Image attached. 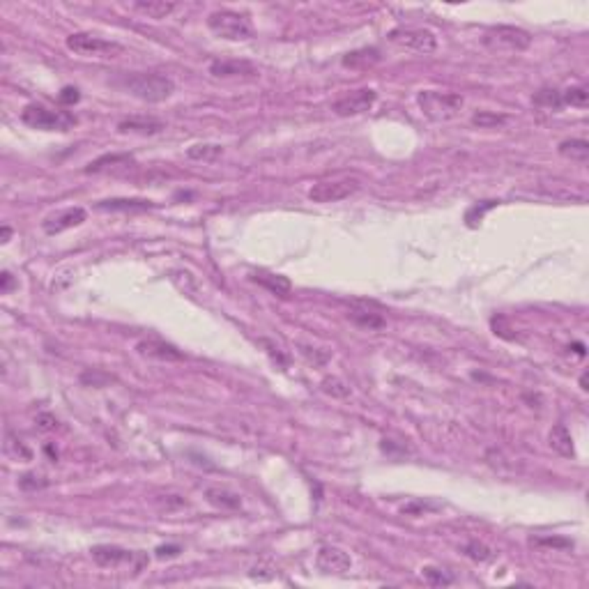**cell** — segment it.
<instances>
[{
    "instance_id": "obj_34",
    "label": "cell",
    "mask_w": 589,
    "mask_h": 589,
    "mask_svg": "<svg viewBox=\"0 0 589 589\" xmlns=\"http://www.w3.org/2000/svg\"><path fill=\"white\" fill-rule=\"evenodd\" d=\"M19 486L23 488V491H37V488L48 486V481L41 475H26V477H21Z\"/></svg>"
},
{
    "instance_id": "obj_10",
    "label": "cell",
    "mask_w": 589,
    "mask_h": 589,
    "mask_svg": "<svg viewBox=\"0 0 589 589\" xmlns=\"http://www.w3.org/2000/svg\"><path fill=\"white\" fill-rule=\"evenodd\" d=\"M486 41L488 44L507 46L511 51H525L532 44V35L516 26H495L486 32Z\"/></svg>"
},
{
    "instance_id": "obj_29",
    "label": "cell",
    "mask_w": 589,
    "mask_h": 589,
    "mask_svg": "<svg viewBox=\"0 0 589 589\" xmlns=\"http://www.w3.org/2000/svg\"><path fill=\"white\" fill-rule=\"evenodd\" d=\"M562 102L576 106V109H587V104H589V93H587V88H585V86H576V88L564 90V93H562Z\"/></svg>"
},
{
    "instance_id": "obj_33",
    "label": "cell",
    "mask_w": 589,
    "mask_h": 589,
    "mask_svg": "<svg viewBox=\"0 0 589 589\" xmlns=\"http://www.w3.org/2000/svg\"><path fill=\"white\" fill-rule=\"evenodd\" d=\"M465 555L472 560H477V562H486V560H491V548H486L484 543H479V541H470L465 545Z\"/></svg>"
},
{
    "instance_id": "obj_9",
    "label": "cell",
    "mask_w": 589,
    "mask_h": 589,
    "mask_svg": "<svg viewBox=\"0 0 589 589\" xmlns=\"http://www.w3.org/2000/svg\"><path fill=\"white\" fill-rule=\"evenodd\" d=\"M90 555H93V560L104 569H115V567L127 564V562L129 564L136 562V569H140L147 562V557H143V555H138L134 550H124V548H120V545H109V543L95 545V548L90 550Z\"/></svg>"
},
{
    "instance_id": "obj_13",
    "label": "cell",
    "mask_w": 589,
    "mask_h": 589,
    "mask_svg": "<svg viewBox=\"0 0 589 589\" xmlns=\"http://www.w3.org/2000/svg\"><path fill=\"white\" fill-rule=\"evenodd\" d=\"M138 355L150 357V359H159V362H182L185 359V352L178 350L176 345L164 341V338H143V341L136 343Z\"/></svg>"
},
{
    "instance_id": "obj_18",
    "label": "cell",
    "mask_w": 589,
    "mask_h": 589,
    "mask_svg": "<svg viewBox=\"0 0 589 589\" xmlns=\"http://www.w3.org/2000/svg\"><path fill=\"white\" fill-rule=\"evenodd\" d=\"M343 67L348 70H369L376 62H380V51L376 46H364L343 55Z\"/></svg>"
},
{
    "instance_id": "obj_14",
    "label": "cell",
    "mask_w": 589,
    "mask_h": 589,
    "mask_svg": "<svg viewBox=\"0 0 589 589\" xmlns=\"http://www.w3.org/2000/svg\"><path fill=\"white\" fill-rule=\"evenodd\" d=\"M210 74L217 79H235V77H256L258 70L246 60H214L210 65Z\"/></svg>"
},
{
    "instance_id": "obj_42",
    "label": "cell",
    "mask_w": 589,
    "mask_h": 589,
    "mask_svg": "<svg viewBox=\"0 0 589 589\" xmlns=\"http://www.w3.org/2000/svg\"><path fill=\"white\" fill-rule=\"evenodd\" d=\"M10 237H12V228H10V226H3V239H0V242L7 244V242H10Z\"/></svg>"
},
{
    "instance_id": "obj_43",
    "label": "cell",
    "mask_w": 589,
    "mask_h": 589,
    "mask_svg": "<svg viewBox=\"0 0 589 589\" xmlns=\"http://www.w3.org/2000/svg\"><path fill=\"white\" fill-rule=\"evenodd\" d=\"M580 389H585V392H587V389H589V387H587V373H585L583 378H580Z\"/></svg>"
},
{
    "instance_id": "obj_30",
    "label": "cell",
    "mask_w": 589,
    "mask_h": 589,
    "mask_svg": "<svg viewBox=\"0 0 589 589\" xmlns=\"http://www.w3.org/2000/svg\"><path fill=\"white\" fill-rule=\"evenodd\" d=\"M532 545H541V548H555V550H571L574 548V541L564 536H536L529 541Z\"/></svg>"
},
{
    "instance_id": "obj_27",
    "label": "cell",
    "mask_w": 589,
    "mask_h": 589,
    "mask_svg": "<svg viewBox=\"0 0 589 589\" xmlns=\"http://www.w3.org/2000/svg\"><path fill=\"white\" fill-rule=\"evenodd\" d=\"M532 102L536 106H543V109H562V106H564L562 93H560V90H555V88H541L532 97Z\"/></svg>"
},
{
    "instance_id": "obj_4",
    "label": "cell",
    "mask_w": 589,
    "mask_h": 589,
    "mask_svg": "<svg viewBox=\"0 0 589 589\" xmlns=\"http://www.w3.org/2000/svg\"><path fill=\"white\" fill-rule=\"evenodd\" d=\"M65 44H67L72 53L81 58H118L124 53V46L120 41L104 39L99 35H93V32H72Z\"/></svg>"
},
{
    "instance_id": "obj_26",
    "label": "cell",
    "mask_w": 589,
    "mask_h": 589,
    "mask_svg": "<svg viewBox=\"0 0 589 589\" xmlns=\"http://www.w3.org/2000/svg\"><path fill=\"white\" fill-rule=\"evenodd\" d=\"M5 454L10 456L12 461H23V463L32 461V451L23 444V439L14 437L12 433H7V437H5Z\"/></svg>"
},
{
    "instance_id": "obj_3",
    "label": "cell",
    "mask_w": 589,
    "mask_h": 589,
    "mask_svg": "<svg viewBox=\"0 0 589 589\" xmlns=\"http://www.w3.org/2000/svg\"><path fill=\"white\" fill-rule=\"evenodd\" d=\"M421 113L433 122L454 120L463 109V97L456 93H437V90H424L417 97Z\"/></svg>"
},
{
    "instance_id": "obj_17",
    "label": "cell",
    "mask_w": 589,
    "mask_h": 589,
    "mask_svg": "<svg viewBox=\"0 0 589 589\" xmlns=\"http://www.w3.org/2000/svg\"><path fill=\"white\" fill-rule=\"evenodd\" d=\"M164 122L154 118H127L118 124V131L122 134H140V136H154L164 131Z\"/></svg>"
},
{
    "instance_id": "obj_41",
    "label": "cell",
    "mask_w": 589,
    "mask_h": 589,
    "mask_svg": "<svg viewBox=\"0 0 589 589\" xmlns=\"http://www.w3.org/2000/svg\"><path fill=\"white\" fill-rule=\"evenodd\" d=\"M437 509L435 504H424V502H414L410 507H403V513H419V511H433Z\"/></svg>"
},
{
    "instance_id": "obj_23",
    "label": "cell",
    "mask_w": 589,
    "mask_h": 589,
    "mask_svg": "<svg viewBox=\"0 0 589 589\" xmlns=\"http://www.w3.org/2000/svg\"><path fill=\"white\" fill-rule=\"evenodd\" d=\"M223 154V145L219 143H196L192 147H187V157L194 161H217Z\"/></svg>"
},
{
    "instance_id": "obj_40",
    "label": "cell",
    "mask_w": 589,
    "mask_h": 589,
    "mask_svg": "<svg viewBox=\"0 0 589 589\" xmlns=\"http://www.w3.org/2000/svg\"><path fill=\"white\" fill-rule=\"evenodd\" d=\"M37 426H39V430H55L58 419L51 417V414H39V417H37Z\"/></svg>"
},
{
    "instance_id": "obj_21",
    "label": "cell",
    "mask_w": 589,
    "mask_h": 589,
    "mask_svg": "<svg viewBox=\"0 0 589 589\" xmlns=\"http://www.w3.org/2000/svg\"><path fill=\"white\" fill-rule=\"evenodd\" d=\"M560 154L564 159H571V161H578V164H585L589 159V143L585 138H567L560 143Z\"/></svg>"
},
{
    "instance_id": "obj_31",
    "label": "cell",
    "mask_w": 589,
    "mask_h": 589,
    "mask_svg": "<svg viewBox=\"0 0 589 589\" xmlns=\"http://www.w3.org/2000/svg\"><path fill=\"white\" fill-rule=\"evenodd\" d=\"M322 387V392L329 394V396H336V398H345L348 394H350V387H348L345 383H341L338 378H325L320 383Z\"/></svg>"
},
{
    "instance_id": "obj_24",
    "label": "cell",
    "mask_w": 589,
    "mask_h": 589,
    "mask_svg": "<svg viewBox=\"0 0 589 589\" xmlns=\"http://www.w3.org/2000/svg\"><path fill=\"white\" fill-rule=\"evenodd\" d=\"M350 320L355 322V325H359L364 329H380V327H385V318L380 313H373L369 309H352L350 313Z\"/></svg>"
},
{
    "instance_id": "obj_25",
    "label": "cell",
    "mask_w": 589,
    "mask_h": 589,
    "mask_svg": "<svg viewBox=\"0 0 589 589\" xmlns=\"http://www.w3.org/2000/svg\"><path fill=\"white\" fill-rule=\"evenodd\" d=\"M129 164H134V157L131 154H104V157H99V159L90 161L86 166V173H99V171L109 168V166H129Z\"/></svg>"
},
{
    "instance_id": "obj_11",
    "label": "cell",
    "mask_w": 589,
    "mask_h": 589,
    "mask_svg": "<svg viewBox=\"0 0 589 589\" xmlns=\"http://www.w3.org/2000/svg\"><path fill=\"white\" fill-rule=\"evenodd\" d=\"M86 217L88 214L83 207H67V210L55 212V214H51V217H46L44 221H41V228H44L46 235H60V233H65V230L81 226V223L86 221Z\"/></svg>"
},
{
    "instance_id": "obj_5",
    "label": "cell",
    "mask_w": 589,
    "mask_h": 589,
    "mask_svg": "<svg viewBox=\"0 0 589 589\" xmlns=\"http://www.w3.org/2000/svg\"><path fill=\"white\" fill-rule=\"evenodd\" d=\"M21 122L41 131H67L77 124V118L70 111H53L41 104H28L21 111Z\"/></svg>"
},
{
    "instance_id": "obj_16",
    "label": "cell",
    "mask_w": 589,
    "mask_h": 589,
    "mask_svg": "<svg viewBox=\"0 0 589 589\" xmlns=\"http://www.w3.org/2000/svg\"><path fill=\"white\" fill-rule=\"evenodd\" d=\"M154 207L157 203L145 201V198H111V201L97 203V210L102 212H147Z\"/></svg>"
},
{
    "instance_id": "obj_36",
    "label": "cell",
    "mask_w": 589,
    "mask_h": 589,
    "mask_svg": "<svg viewBox=\"0 0 589 589\" xmlns=\"http://www.w3.org/2000/svg\"><path fill=\"white\" fill-rule=\"evenodd\" d=\"M60 104H65V106H72V104H77L79 99H81V95H79V90L77 88H72V86H67V88H62V93H60Z\"/></svg>"
},
{
    "instance_id": "obj_2",
    "label": "cell",
    "mask_w": 589,
    "mask_h": 589,
    "mask_svg": "<svg viewBox=\"0 0 589 589\" xmlns=\"http://www.w3.org/2000/svg\"><path fill=\"white\" fill-rule=\"evenodd\" d=\"M207 28L214 35L228 41H244L253 37V26L246 14H239L233 10H217L207 16Z\"/></svg>"
},
{
    "instance_id": "obj_12",
    "label": "cell",
    "mask_w": 589,
    "mask_h": 589,
    "mask_svg": "<svg viewBox=\"0 0 589 589\" xmlns=\"http://www.w3.org/2000/svg\"><path fill=\"white\" fill-rule=\"evenodd\" d=\"M315 567L322 574H345L352 569V560L345 550L336 548V545H325L315 555Z\"/></svg>"
},
{
    "instance_id": "obj_35",
    "label": "cell",
    "mask_w": 589,
    "mask_h": 589,
    "mask_svg": "<svg viewBox=\"0 0 589 589\" xmlns=\"http://www.w3.org/2000/svg\"><path fill=\"white\" fill-rule=\"evenodd\" d=\"M109 376H99L97 371H86L81 376V383H86V385H95V387H104L106 383H109Z\"/></svg>"
},
{
    "instance_id": "obj_8",
    "label": "cell",
    "mask_w": 589,
    "mask_h": 589,
    "mask_svg": "<svg viewBox=\"0 0 589 589\" xmlns=\"http://www.w3.org/2000/svg\"><path fill=\"white\" fill-rule=\"evenodd\" d=\"M378 93L373 88H362V90H352V93L343 95L341 99H336L334 104H331V111L336 115H341V118H348V115H359V113H366L373 109V104H376Z\"/></svg>"
},
{
    "instance_id": "obj_37",
    "label": "cell",
    "mask_w": 589,
    "mask_h": 589,
    "mask_svg": "<svg viewBox=\"0 0 589 589\" xmlns=\"http://www.w3.org/2000/svg\"><path fill=\"white\" fill-rule=\"evenodd\" d=\"M16 286H19V281H16V279L10 274V272L5 270L3 274H0V293H3V295L12 293V290H14Z\"/></svg>"
},
{
    "instance_id": "obj_22",
    "label": "cell",
    "mask_w": 589,
    "mask_h": 589,
    "mask_svg": "<svg viewBox=\"0 0 589 589\" xmlns=\"http://www.w3.org/2000/svg\"><path fill=\"white\" fill-rule=\"evenodd\" d=\"M253 281H258L260 286H265L267 290H272V293L279 295V297H288V295H290V288H293V284H290L288 277L267 274V272H256Z\"/></svg>"
},
{
    "instance_id": "obj_32",
    "label": "cell",
    "mask_w": 589,
    "mask_h": 589,
    "mask_svg": "<svg viewBox=\"0 0 589 589\" xmlns=\"http://www.w3.org/2000/svg\"><path fill=\"white\" fill-rule=\"evenodd\" d=\"M421 571H424V578L428 580V585H433V587H446V585L454 583L451 576H446L444 571H439L435 567H426V569H421Z\"/></svg>"
},
{
    "instance_id": "obj_1",
    "label": "cell",
    "mask_w": 589,
    "mask_h": 589,
    "mask_svg": "<svg viewBox=\"0 0 589 589\" xmlns=\"http://www.w3.org/2000/svg\"><path fill=\"white\" fill-rule=\"evenodd\" d=\"M124 90L147 104H159L166 102L168 97L176 93V81L164 74H134V77L124 79Z\"/></svg>"
},
{
    "instance_id": "obj_15",
    "label": "cell",
    "mask_w": 589,
    "mask_h": 589,
    "mask_svg": "<svg viewBox=\"0 0 589 589\" xmlns=\"http://www.w3.org/2000/svg\"><path fill=\"white\" fill-rule=\"evenodd\" d=\"M205 497L212 507H217L221 511H237L242 509V497L235 491H230L226 486H210L205 488Z\"/></svg>"
},
{
    "instance_id": "obj_6",
    "label": "cell",
    "mask_w": 589,
    "mask_h": 589,
    "mask_svg": "<svg viewBox=\"0 0 589 589\" xmlns=\"http://www.w3.org/2000/svg\"><path fill=\"white\" fill-rule=\"evenodd\" d=\"M389 41L396 46L405 48V51L414 53H433L437 48V37L426 28H394L389 32Z\"/></svg>"
},
{
    "instance_id": "obj_28",
    "label": "cell",
    "mask_w": 589,
    "mask_h": 589,
    "mask_svg": "<svg viewBox=\"0 0 589 589\" xmlns=\"http://www.w3.org/2000/svg\"><path fill=\"white\" fill-rule=\"evenodd\" d=\"M507 122V115L502 113H493V111H479L472 115V124L479 129H495L500 127V124Z\"/></svg>"
},
{
    "instance_id": "obj_7",
    "label": "cell",
    "mask_w": 589,
    "mask_h": 589,
    "mask_svg": "<svg viewBox=\"0 0 589 589\" xmlns=\"http://www.w3.org/2000/svg\"><path fill=\"white\" fill-rule=\"evenodd\" d=\"M359 189L357 178H341V180H322L315 182L309 189V198L313 203H338L350 198Z\"/></svg>"
},
{
    "instance_id": "obj_19",
    "label": "cell",
    "mask_w": 589,
    "mask_h": 589,
    "mask_svg": "<svg viewBox=\"0 0 589 589\" xmlns=\"http://www.w3.org/2000/svg\"><path fill=\"white\" fill-rule=\"evenodd\" d=\"M548 444L552 451H557L564 458H574L576 456V446H574V437H571L569 428L564 424L552 426L550 435H548Z\"/></svg>"
},
{
    "instance_id": "obj_39",
    "label": "cell",
    "mask_w": 589,
    "mask_h": 589,
    "mask_svg": "<svg viewBox=\"0 0 589 589\" xmlns=\"http://www.w3.org/2000/svg\"><path fill=\"white\" fill-rule=\"evenodd\" d=\"M495 205H497L495 201H486V203H481V205H475V207H472V210L468 212V217H465V219H472V217H475V214L481 219V217H484V214H486L488 210H491V207H495Z\"/></svg>"
},
{
    "instance_id": "obj_20",
    "label": "cell",
    "mask_w": 589,
    "mask_h": 589,
    "mask_svg": "<svg viewBox=\"0 0 589 589\" xmlns=\"http://www.w3.org/2000/svg\"><path fill=\"white\" fill-rule=\"evenodd\" d=\"M176 3H166V0H138L134 3V10L145 14L147 19H154V21H161L166 19L171 12H176Z\"/></svg>"
},
{
    "instance_id": "obj_38",
    "label": "cell",
    "mask_w": 589,
    "mask_h": 589,
    "mask_svg": "<svg viewBox=\"0 0 589 589\" xmlns=\"http://www.w3.org/2000/svg\"><path fill=\"white\" fill-rule=\"evenodd\" d=\"M180 552H182L180 545H159V548H157V557H159V560H166V557H178Z\"/></svg>"
}]
</instances>
